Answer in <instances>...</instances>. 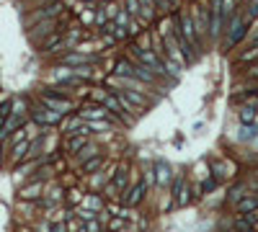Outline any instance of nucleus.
<instances>
[{
	"instance_id": "nucleus-17",
	"label": "nucleus",
	"mask_w": 258,
	"mask_h": 232,
	"mask_svg": "<svg viewBox=\"0 0 258 232\" xmlns=\"http://www.w3.org/2000/svg\"><path fill=\"white\" fill-rule=\"evenodd\" d=\"M116 75H129V77H132V62L119 59V62H116Z\"/></svg>"
},
{
	"instance_id": "nucleus-9",
	"label": "nucleus",
	"mask_w": 258,
	"mask_h": 232,
	"mask_svg": "<svg viewBox=\"0 0 258 232\" xmlns=\"http://www.w3.org/2000/svg\"><path fill=\"white\" fill-rule=\"evenodd\" d=\"M101 103H103V108L106 111H114V114H124V106H121V101H116L114 96H109V93H103V98H101Z\"/></svg>"
},
{
	"instance_id": "nucleus-1",
	"label": "nucleus",
	"mask_w": 258,
	"mask_h": 232,
	"mask_svg": "<svg viewBox=\"0 0 258 232\" xmlns=\"http://www.w3.org/2000/svg\"><path fill=\"white\" fill-rule=\"evenodd\" d=\"M132 54L137 57V62L140 65H145V67H150L155 75H165V67H163V62H160V57L155 54V52H150V49H137L134 46L132 49Z\"/></svg>"
},
{
	"instance_id": "nucleus-21",
	"label": "nucleus",
	"mask_w": 258,
	"mask_h": 232,
	"mask_svg": "<svg viewBox=\"0 0 258 232\" xmlns=\"http://www.w3.org/2000/svg\"><path fill=\"white\" fill-rule=\"evenodd\" d=\"M57 41H59V36H57V34H52V36H49L47 41H44V44H41V49H44V52H49V46H54Z\"/></svg>"
},
{
	"instance_id": "nucleus-18",
	"label": "nucleus",
	"mask_w": 258,
	"mask_h": 232,
	"mask_svg": "<svg viewBox=\"0 0 258 232\" xmlns=\"http://www.w3.org/2000/svg\"><path fill=\"white\" fill-rule=\"evenodd\" d=\"M256 207H258V199H246V201L240 204V214H248V212H253Z\"/></svg>"
},
{
	"instance_id": "nucleus-5",
	"label": "nucleus",
	"mask_w": 258,
	"mask_h": 232,
	"mask_svg": "<svg viewBox=\"0 0 258 232\" xmlns=\"http://www.w3.org/2000/svg\"><path fill=\"white\" fill-rule=\"evenodd\" d=\"M59 119H62V114L52 111V108H47V106L34 108V121H36V124H47V127H52V124H57Z\"/></svg>"
},
{
	"instance_id": "nucleus-8",
	"label": "nucleus",
	"mask_w": 258,
	"mask_h": 232,
	"mask_svg": "<svg viewBox=\"0 0 258 232\" xmlns=\"http://www.w3.org/2000/svg\"><path fill=\"white\" fill-rule=\"evenodd\" d=\"M90 62H93V57L80 54V52H70V54H65V65H67V67H80V65H90Z\"/></svg>"
},
{
	"instance_id": "nucleus-22",
	"label": "nucleus",
	"mask_w": 258,
	"mask_h": 232,
	"mask_svg": "<svg viewBox=\"0 0 258 232\" xmlns=\"http://www.w3.org/2000/svg\"><path fill=\"white\" fill-rule=\"evenodd\" d=\"M85 207H90V209H98V207H101V201H98L96 196H88V199H85Z\"/></svg>"
},
{
	"instance_id": "nucleus-19",
	"label": "nucleus",
	"mask_w": 258,
	"mask_h": 232,
	"mask_svg": "<svg viewBox=\"0 0 258 232\" xmlns=\"http://www.w3.org/2000/svg\"><path fill=\"white\" fill-rule=\"evenodd\" d=\"M127 13L140 18V0H127Z\"/></svg>"
},
{
	"instance_id": "nucleus-28",
	"label": "nucleus",
	"mask_w": 258,
	"mask_h": 232,
	"mask_svg": "<svg viewBox=\"0 0 258 232\" xmlns=\"http://www.w3.org/2000/svg\"><path fill=\"white\" fill-rule=\"evenodd\" d=\"M248 75H251V77H258V65H253V70H251Z\"/></svg>"
},
{
	"instance_id": "nucleus-7",
	"label": "nucleus",
	"mask_w": 258,
	"mask_h": 232,
	"mask_svg": "<svg viewBox=\"0 0 258 232\" xmlns=\"http://www.w3.org/2000/svg\"><path fill=\"white\" fill-rule=\"evenodd\" d=\"M80 119L85 121H96V119H109V111H106L103 106H85L80 111Z\"/></svg>"
},
{
	"instance_id": "nucleus-3",
	"label": "nucleus",
	"mask_w": 258,
	"mask_h": 232,
	"mask_svg": "<svg viewBox=\"0 0 258 232\" xmlns=\"http://www.w3.org/2000/svg\"><path fill=\"white\" fill-rule=\"evenodd\" d=\"M41 101H44V106H47V108H52V111H59V114L72 111V101H70V98H62V96H57V93H44Z\"/></svg>"
},
{
	"instance_id": "nucleus-14",
	"label": "nucleus",
	"mask_w": 258,
	"mask_h": 232,
	"mask_svg": "<svg viewBox=\"0 0 258 232\" xmlns=\"http://www.w3.org/2000/svg\"><path fill=\"white\" fill-rule=\"evenodd\" d=\"M142 196H145V183L140 181V183H137V186H134V189L129 191V196H127V204H137V201H140Z\"/></svg>"
},
{
	"instance_id": "nucleus-25",
	"label": "nucleus",
	"mask_w": 258,
	"mask_h": 232,
	"mask_svg": "<svg viewBox=\"0 0 258 232\" xmlns=\"http://www.w3.org/2000/svg\"><path fill=\"white\" fill-rule=\"evenodd\" d=\"M90 155H96V150L90 147V145H85L83 147V152H80V160H85V158H90Z\"/></svg>"
},
{
	"instance_id": "nucleus-10",
	"label": "nucleus",
	"mask_w": 258,
	"mask_h": 232,
	"mask_svg": "<svg viewBox=\"0 0 258 232\" xmlns=\"http://www.w3.org/2000/svg\"><path fill=\"white\" fill-rule=\"evenodd\" d=\"M258 137V127L256 124H240V132H238V139L240 142H251V139Z\"/></svg>"
},
{
	"instance_id": "nucleus-15",
	"label": "nucleus",
	"mask_w": 258,
	"mask_h": 232,
	"mask_svg": "<svg viewBox=\"0 0 258 232\" xmlns=\"http://www.w3.org/2000/svg\"><path fill=\"white\" fill-rule=\"evenodd\" d=\"M26 155H28V142H23V139H21V142H16V152H13V160H23L26 158Z\"/></svg>"
},
{
	"instance_id": "nucleus-6",
	"label": "nucleus",
	"mask_w": 258,
	"mask_h": 232,
	"mask_svg": "<svg viewBox=\"0 0 258 232\" xmlns=\"http://www.w3.org/2000/svg\"><path fill=\"white\" fill-rule=\"evenodd\" d=\"M246 31H248V18H240V15H235L233 26H230V39H227V44L235 46L243 36H246Z\"/></svg>"
},
{
	"instance_id": "nucleus-23",
	"label": "nucleus",
	"mask_w": 258,
	"mask_h": 232,
	"mask_svg": "<svg viewBox=\"0 0 258 232\" xmlns=\"http://www.w3.org/2000/svg\"><path fill=\"white\" fill-rule=\"evenodd\" d=\"M256 15H258V0H253V3H251V10H248L246 18L251 21V18H256Z\"/></svg>"
},
{
	"instance_id": "nucleus-13",
	"label": "nucleus",
	"mask_w": 258,
	"mask_h": 232,
	"mask_svg": "<svg viewBox=\"0 0 258 232\" xmlns=\"http://www.w3.org/2000/svg\"><path fill=\"white\" fill-rule=\"evenodd\" d=\"M256 106H243L240 108V124H256Z\"/></svg>"
},
{
	"instance_id": "nucleus-24",
	"label": "nucleus",
	"mask_w": 258,
	"mask_h": 232,
	"mask_svg": "<svg viewBox=\"0 0 258 232\" xmlns=\"http://www.w3.org/2000/svg\"><path fill=\"white\" fill-rule=\"evenodd\" d=\"M238 230H240V232H253V225L246 222V220H240V222H238Z\"/></svg>"
},
{
	"instance_id": "nucleus-16",
	"label": "nucleus",
	"mask_w": 258,
	"mask_h": 232,
	"mask_svg": "<svg viewBox=\"0 0 258 232\" xmlns=\"http://www.w3.org/2000/svg\"><path fill=\"white\" fill-rule=\"evenodd\" d=\"M39 191H41V183H34V186H26V189L21 191V196H23V199H36Z\"/></svg>"
},
{
	"instance_id": "nucleus-27",
	"label": "nucleus",
	"mask_w": 258,
	"mask_h": 232,
	"mask_svg": "<svg viewBox=\"0 0 258 232\" xmlns=\"http://www.w3.org/2000/svg\"><path fill=\"white\" fill-rule=\"evenodd\" d=\"M98 165H101V160L96 158V160H90V163H85V170H96Z\"/></svg>"
},
{
	"instance_id": "nucleus-20",
	"label": "nucleus",
	"mask_w": 258,
	"mask_h": 232,
	"mask_svg": "<svg viewBox=\"0 0 258 232\" xmlns=\"http://www.w3.org/2000/svg\"><path fill=\"white\" fill-rule=\"evenodd\" d=\"M168 181H171V168L160 163V183H168Z\"/></svg>"
},
{
	"instance_id": "nucleus-11",
	"label": "nucleus",
	"mask_w": 258,
	"mask_h": 232,
	"mask_svg": "<svg viewBox=\"0 0 258 232\" xmlns=\"http://www.w3.org/2000/svg\"><path fill=\"white\" fill-rule=\"evenodd\" d=\"M155 13H158V8H155L153 0H140V15H142L145 21H153Z\"/></svg>"
},
{
	"instance_id": "nucleus-2",
	"label": "nucleus",
	"mask_w": 258,
	"mask_h": 232,
	"mask_svg": "<svg viewBox=\"0 0 258 232\" xmlns=\"http://www.w3.org/2000/svg\"><path fill=\"white\" fill-rule=\"evenodd\" d=\"M178 31H181V36H184L191 46H194V49H196V46H202V39H199V34H196V26H194V18H191V15L184 10V13H181V21H178Z\"/></svg>"
},
{
	"instance_id": "nucleus-26",
	"label": "nucleus",
	"mask_w": 258,
	"mask_h": 232,
	"mask_svg": "<svg viewBox=\"0 0 258 232\" xmlns=\"http://www.w3.org/2000/svg\"><path fill=\"white\" fill-rule=\"evenodd\" d=\"M124 183H127V173H119V178L114 181V186H116V189H124Z\"/></svg>"
},
{
	"instance_id": "nucleus-12",
	"label": "nucleus",
	"mask_w": 258,
	"mask_h": 232,
	"mask_svg": "<svg viewBox=\"0 0 258 232\" xmlns=\"http://www.w3.org/2000/svg\"><path fill=\"white\" fill-rule=\"evenodd\" d=\"M85 145H88V137H85V134H80V137L72 134V137L67 139V150H70V152H78V150H83Z\"/></svg>"
},
{
	"instance_id": "nucleus-4",
	"label": "nucleus",
	"mask_w": 258,
	"mask_h": 232,
	"mask_svg": "<svg viewBox=\"0 0 258 232\" xmlns=\"http://www.w3.org/2000/svg\"><path fill=\"white\" fill-rule=\"evenodd\" d=\"M119 101L127 111H140V108L147 106V98H142L140 93H132V90H121L119 93Z\"/></svg>"
}]
</instances>
